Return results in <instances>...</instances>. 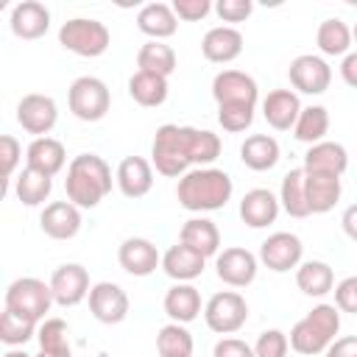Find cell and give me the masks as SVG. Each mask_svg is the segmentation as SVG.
Instances as JSON below:
<instances>
[{
    "label": "cell",
    "instance_id": "cell-1",
    "mask_svg": "<svg viewBox=\"0 0 357 357\" xmlns=\"http://www.w3.org/2000/svg\"><path fill=\"white\" fill-rule=\"evenodd\" d=\"M234 181L220 167H195L187 170L176 184V198L187 212H215L229 204Z\"/></svg>",
    "mask_w": 357,
    "mask_h": 357
},
{
    "label": "cell",
    "instance_id": "cell-2",
    "mask_svg": "<svg viewBox=\"0 0 357 357\" xmlns=\"http://www.w3.org/2000/svg\"><path fill=\"white\" fill-rule=\"evenodd\" d=\"M67 201L78 209H95L112 192V167L98 153H78L67 165Z\"/></svg>",
    "mask_w": 357,
    "mask_h": 357
},
{
    "label": "cell",
    "instance_id": "cell-3",
    "mask_svg": "<svg viewBox=\"0 0 357 357\" xmlns=\"http://www.w3.org/2000/svg\"><path fill=\"white\" fill-rule=\"evenodd\" d=\"M192 126L165 123L156 128L151 142V165L167 178H181L192 165Z\"/></svg>",
    "mask_w": 357,
    "mask_h": 357
},
{
    "label": "cell",
    "instance_id": "cell-4",
    "mask_svg": "<svg viewBox=\"0 0 357 357\" xmlns=\"http://www.w3.org/2000/svg\"><path fill=\"white\" fill-rule=\"evenodd\" d=\"M340 332V310L335 304H315L301 321L290 329V349L298 354H324L335 335Z\"/></svg>",
    "mask_w": 357,
    "mask_h": 357
},
{
    "label": "cell",
    "instance_id": "cell-5",
    "mask_svg": "<svg viewBox=\"0 0 357 357\" xmlns=\"http://www.w3.org/2000/svg\"><path fill=\"white\" fill-rule=\"evenodd\" d=\"M59 45L81 59H98L109 50L112 33L100 20L92 17H73L59 28Z\"/></svg>",
    "mask_w": 357,
    "mask_h": 357
},
{
    "label": "cell",
    "instance_id": "cell-6",
    "mask_svg": "<svg viewBox=\"0 0 357 357\" xmlns=\"http://www.w3.org/2000/svg\"><path fill=\"white\" fill-rule=\"evenodd\" d=\"M3 304H6V310H11V312H17V315L31 318V321L39 324L45 318V312H50V307L56 301H53L50 284H45L36 276H22V279H14L6 287Z\"/></svg>",
    "mask_w": 357,
    "mask_h": 357
},
{
    "label": "cell",
    "instance_id": "cell-7",
    "mask_svg": "<svg viewBox=\"0 0 357 357\" xmlns=\"http://www.w3.org/2000/svg\"><path fill=\"white\" fill-rule=\"evenodd\" d=\"M67 103H70V112L84 120V123H98L106 117L109 106H112V92L106 86V81L95 78V75H81L70 84V92H67Z\"/></svg>",
    "mask_w": 357,
    "mask_h": 357
},
{
    "label": "cell",
    "instance_id": "cell-8",
    "mask_svg": "<svg viewBox=\"0 0 357 357\" xmlns=\"http://www.w3.org/2000/svg\"><path fill=\"white\" fill-rule=\"evenodd\" d=\"M204 321L215 335H234L248 321V304L237 290H220L204 304Z\"/></svg>",
    "mask_w": 357,
    "mask_h": 357
},
{
    "label": "cell",
    "instance_id": "cell-9",
    "mask_svg": "<svg viewBox=\"0 0 357 357\" xmlns=\"http://www.w3.org/2000/svg\"><path fill=\"white\" fill-rule=\"evenodd\" d=\"M212 98L218 106H257L259 86L243 70H220L212 78Z\"/></svg>",
    "mask_w": 357,
    "mask_h": 357
},
{
    "label": "cell",
    "instance_id": "cell-10",
    "mask_svg": "<svg viewBox=\"0 0 357 357\" xmlns=\"http://www.w3.org/2000/svg\"><path fill=\"white\" fill-rule=\"evenodd\" d=\"M56 120H59V106L50 95L31 92V95H22V100L17 103V123L22 126L25 134H33V139L47 137Z\"/></svg>",
    "mask_w": 357,
    "mask_h": 357
},
{
    "label": "cell",
    "instance_id": "cell-11",
    "mask_svg": "<svg viewBox=\"0 0 357 357\" xmlns=\"http://www.w3.org/2000/svg\"><path fill=\"white\" fill-rule=\"evenodd\" d=\"M304 257V245L293 231H273L259 245V262L273 273H287L298 268Z\"/></svg>",
    "mask_w": 357,
    "mask_h": 357
},
{
    "label": "cell",
    "instance_id": "cell-12",
    "mask_svg": "<svg viewBox=\"0 0 357 357\" xmlns=\"http://www.w3.org/2000/svg\"><path fill=\"white\" fill-rule=\"evenodd\" d=\"M47 284H50L53 301H56L59 307H75V304H81L84 298H89V290H92L89 273H86V268L78 265V262H64V265H59V268L53 271V276H50Z\"/></svg>",
    "mask_w": 357,
    "mask_h": 357
},
{
    "label": "cell",
    "instance_id": "cell-13",
    "mask_svg": "<svg viewBox=\"0 0 357 357\" xmlns=\"http://www.w3.org/2000/svg\"><path fill=\"white\" fill-rule=\"evenodd\" d=\"M287 75H290L293 89L304 95H324L332 84V67L321 56H312V53L296 56L287 67Z\"/></svg>",
    "mask_w": 357,
    "mask_h": 357
},
{
    "label": "cell",
    "instance_id": "cell-14",
    "mask_svg": "<svg viewBox=\"0 0 357 357\" xmlns=\"http://www.w3.org/2000/svg\"><path fill=\"white\" fill-rule=\"evenodd\" d=\"M215 271H218V279L229 287H248L254 279H257V271H259V259L248 251V248H240V245H231V248H223L215 259Z\"/></svg>",
    "mask_w": 357,
    "mask_h": 357
},
{
    "label": "cell",
    "instance_id": "cell-15",
    "mask_svg": "<svg viewBox=\"0 0 357 357\" xmlns=\"http://www.w3.org/2000/svg\"><path fill=\"white\" fill-rule=\"evenodd\" d=\"M128 307H131L128 293L120 284H114V282L92 284V290H89V312H92L95 321L109 324V326L120 324V321H126Z\"/></svg>",
    "mask_w": 357,
    "mask_h": 357
},
{
    "label": "cell",
    "instance_id": "cell-16",
    "mask_svg": "<svg viewBox=\"0 0 357 357\" xmlns=\"http://www.w3.org/2000/svg\"><path fill=\"white\" fill-rule=\"evenodd\" d=\"M117 262L131 276H151L156 268H162L159 248L148 237H126L117 248Z\"/></svg>",
    "mask_w": 357,
    "mask_h": 357
},
{
    "label": "cell",
    "instance_id": "cell-17",
    "mask_svg": "<svg viewBox=\"0 0 357 357\" xmlns=\"http://www.w3.org/2000/svg\"><path fill=\"white\" fill-rule=\"evenodd\" d=\"M39 229L50 240H73L81 231V209L70 201H53L42 209Z\"/></svg>",
    "mask_w": 357,
    "mask_h": 357
},
{
    "label": "cell",
    "instance_id": "cell-18",
    "mask_svg": "<svg viewBox=\"0 0 357 357\" xmlns=\"http://www.w3.org/2000/svg\"><path fill=\"white\" fill-rule=\"evenodd\" d=\"M301 100L293 89H271L262 98V117L276 131H290L301 114Z\"/></svg>",
    "mask_w": 357,
    "mask_h": 357
},
{
    "label": "cell",
    "instance_id": "cell-19",
    "mask_svg": "<svg viewBox=\"0 0 357 357\" xmlns=\"http://www.w3.org/2000/svg\"><path fill=\"white\" fill-rule=\"evenodd\" d=\"M8 25H11V33L20 39H39L50 28V11L39 0H22L11 8Z\"/></svg>",
    "mask_w": 357,
    "mask_h": 357
},
{
    "label": "cell",
    "instance_id": "cell-20",
    "mask_svg": "<svg viewBox=\"0 0 357 357\" xmlns=\"http://www.w3.org/2000/svg\"><path fill=\"white\" fill-rule=\"evenodd\" d=\"M201 53L212 64H229L243 53V33L231 25H215L204 33Z\"/></svg>",
    "mask_w": 357,
    "mask_h": 357
},
{
    "label": "cell",
    "instance_id": "cell-21",
    "mask_svg": "<svg viewBox=\"0 0 357 357\" xmlns=\"http://www.w3.org/2000/svg\"><path fill=\"white\" fill-rule=\"evenodd\" d=\"M279 209H282L279 198H276L271 190H265V187L248 190V192L243 195V201H240V218H243V223L251 226V229H265V226L276 223Z\"/></svg>",
    "mask_w": 357,
    "mask_h": 357
},
{
    "label": "cell",
    "instance_id": "cell-22",
    "mask_svg": "<svg viewBox=\"0 0 357 357\" xmlns=\"http://www.w3.org/2000/svg\"><path fill=\"white\" fill-rule=\"evenodd\" d=\"M114 181L126 198H142L153 187V165L142 156H126L117 165Z\"/></svg>",
    "mask_w": 357,
    "mask_h": 357
},
{
    "label": "cell",
    "instance_id": "cell-23",
    "mask_svg": "<svg viewBox=\"0 0 357 357\" xmlns=\"http://www.w3.org/2000/svg\"><path fill=\"white\" fill-rule=\"evenodd\" d=\"M307 173H329V176H343L349 167V151L340 142L324 139L307 148L304 153V165Z\"/></svg>",
    "mask_w": 357,
    "mask_h": 357
},
{
    "label": "cell",
    "instance_id": "cell-24",
    "mask_svg": "<svg viewBox=\"0 0 357 357\" xmlns=\"http://www.w3.org/2000/svg\"><path fill=\"white\" fill-rule=\"evenodd\" d=\"M137 28L148 39L162 42V39H170L178 31V17H176L173 6H167V3H145L137 11Z\"/></svg>",
    "mask_w": 357,
    "mask_h": 357
},
{
    "label": "cell",
    "instance_id": "cell-25",
    "mask_svg": "<svg viewBox=\"0 0 357 357\" xmlns=\"http://www.w3.org/2000/svg\"><path fill=\"white\" fill-rule=\"evenodd\" d=\"M25 167H33V170H39V173H45V176H56V173H61L64 170V165H67V151H64V145L59 142V139H53V137H36V139H31V145L25 148Z\"/></svg>",
    "mask_w": 357,
    "mask_h": 357
},
{
    "label": "cell",
    "instance_id": "cell-26",
    "mask_svg": "<svg viewBox=\"0 0 357 357\" xmlns=\"http://www.w3.org/2000/svg\"><path fill=\"white\" fill-rule=\"evenodd\" d=\"M178 243H184L187 248H192L195 254L206 257H218L220 251V229L209 220V218H190L181 231H178Z\"/></svg>",
    "mask_w": 357,
    "mask_h": 357
},
{
    "label": "cell",
    "instance_id": "cell-27",
    "mask_svg": "<svg viewBox=\"0 0 357 357\" xmlns=\"http://www.w3.org/2000/svg\"><path fill=\"white\" fill-rule=\"evenodd\" d=\"M204 265H206V259L201 254H195L192 248H187L184 243H176V245H170L162 254V271L173 282H192V279H198L204 273Z\"/></svg>",
    "mask_w": 357,
    "mask_h": 357
},
{
    "label": "cell",
    "instance_id": "cell-28",
    "mask_svg": "<svg viewBox=\"0 0 357 357\" xmlns=\"http://www.w3.org/2000/svg\"><path fill=\"white\" fill-rule=\"evenodd\" d=\"M162 307H165V312L173 324H190L201 315V293L190 282H176L165 293Z\"/></svg>",
    "mask_w": 357,
    "mask_h": 357
},
{
    "label": "cell",
    "instance_id": "cell-29",
    "mask_svg": "<svg viewBox=\"0 0 357 357\" xmlns=\"http://www.w3.org/2000/svg\"><path fill=\"white\" fill-rule=\"evenodd\" d=\"M279 142L271 134H251L245 137V142L240 145V162L254 170V173H265L273 170L279 162Z\"/></svg>",
    "mask_w": 357,
    "mask_h": 357
},
{
    "label": "cell",
    "instance_id": "cell-30",
    "mask_svg": "<svg viewBox=\"0 0 357 357\" xmlns=\"http://www.w3.org/2000/svg\"><path fill=\"white\" fill-rule=\"evenodd\" d=\"M307 173V170H304ZM307 184V204L312 215H324L329 209H335V204L340 201L343 184L340 176H329V173H307L304 178Z\"/></svg>",
    "mask_w": 357,
    "mask_h": 357
},
{
    "label": "cell",
    "instance_id": "cell-31",
    "mask_svg": "<svg viewBox=\"0 0 357 357\" xmlns=\"http://www.w3.org/2000/svg\"><path fill=\"white\" fill-rule=\"evenodd\" d=\"M307 173L304 167H293L282 176V187H279V204L290 218H310V204H307V184H304Z\"/></svg>",
    "mask_w": 357,
    "mask_h": 357
},
{
    "label": "cell",
    "instance_id": "cell-32",
    "mask_svg": "<svg viewBox=\"0 0 357 357\" xmlns=\"http://www.w3.org/2000/svg\"><path fill=\"white\" fill-rule=\"evenodd\" d=\"M296 284L304 296L321 298L335 290V271H332V265H326L321 259H307L296 268Z\"/></svg>",
    "mask_w": 357,
    "mask_h": 357
},
{
    "label": "cell",
    "instance_id": "cell-33",
    "mask_svg": "<svg viewBox=\"0 0 357 357\" xmlns=\"http://www.w3.org/2000/svg\"><path fill=\"white\" fill-rule=\"evenodd\" d=\"M167 78L165 75H156V73H142L137 70L131 78H128V95L134 98V103L145 106V109H153V106H162L167 100Z\"/></svg>",
    "mask_w": 357,
    "mask_h": 357
},
{
    "label": "cell",
    "instance_id": "cell-34",
    "mask_svg": "<svg viewBox=\"0 0 357 357\" xmlns=\"http://www.w3.org/2000/svg\"><path fill=\"white\" fill-rule=\"evenodd\" d=\"M351 42H354L351 39V28L337 17L324 20L318 25V31H315V45H318V50L324 56H346Z\"/></svg>",
    "mask_w": 357,
    "mask_h": 357
},
{
    "label": "cell",
    "instance_id": "cell-35",
    "mask_svg": "<svg viewBox=\"0 0 357 357\" xmlns=\"http://www.w3.org/2000/svg\"><path fill=\"white\" fill-rule=\"evenodd\" d=\"M137 67L142 73H156V75H173L176 70V50L165 42H153L148 39L139 50H137Z\"/></svg>",
    "mask_w": 357,
    "mask_h": 357
},
{
    "label": "cell",
    "instance_id": "cell-36",
    "mask_svg": "<svg viewBox=\"0 0 357 357\" xmlns=\"http://www.w3.org/2000/svg\"><path fill=\"white\" fill-rule=\"evenodd\" d=\"M39 340V351L50 354V357H73V346H70V326L61 318H45L39 324L36 332Z\"/></svg>",
    "mask_w": 357,
    "mask_h": 357
},
{
    "label": "cell",
    "instance_id": "cell-37",
    "mask_svg": "<svg viewBox=\"0 0 357 357\" xmlns=\"http://www.w3.org/2000/svg\"><path fill=\"white\" fill-rule=\"evenodd\" d=\"M326 134H329V112L324 106H304L293 126V137L298 142L315 145V142H324Z\"/></svg>",
    "mask_w": 357,
    "mask_h": 357
},
{
    "label": "cell",
    "instance_id": "cell-38",
    "mask_svg": "<svg viewBox=\"0 0 357 357\" xmlns=\"http://www.w3.org/2000/svg\"><path fill=\"white\" fill-rule=\"evenodd\" d=\"M50 190H53V178L33 170V167H25L20 176H17V184H14V192L20 198V204L25 206H39L50 198Z\"/></svg>",
    "mask_w": 357,
    "mask_h": 357
},
{
    "label": "cell",
    "instance_id": "cell-39",
    "mask_svg": "<svg viewBox=\"0 0 357 357\" xmlns=\"http://www.w3.org/2000/svg\"><path fill=\"white\" fill-rule=\"evenodd\" d=\"M192 335L184 324H165L156 332L159 357H192Z\"/></svg>",
    "mask_w": 357,
    "mask_h": 357
},
{
    "label": "cell",
    "instance_id": "cell-40",
    "mask_svg": "<svg viewBox=\"0 0 357 357\" xmlns=\"http://www.w3.org/2000/svg\"><path fill=\"white\" fill-rule=\"evenodd\" d=\"M36 332H39L36 329V321L22 318V315H17V312H11V310L3 307V315H0V340L6 346H11V349L25 346L31 337H36Z\"/></svg>",
    "mask_w": 357,
    "mask_h": 357
},
{
    "label": "cell",
    "instance_id": "cell-41",
    "mask_svg": "<svg viewBox=\"0 0 357 357\" xmlns=\"http://www.w3.org/2000/svg\"><path fill=\"white\" fill-rule=\"evenodd\" d=\"M220 156V137L206 128H195L192 134V165L209 167Z\"/></svg>",
    "mask_w": 357,
    "mask_h": 357
},
{
    "label": "cell",
    "instance_id": "cell-42",
    "mask_svg": "<svg viewBox=\"0 0 357 357\" xmlns=\"http://www.w3.org/2000/svg\"><path fill=\"white\" fill-rule=\"evenodd\" d=\"M254 109H257V106H218V123L223 126V131L240 134V131L251 128V123H254Z\"/></svg>",
    "mask_w": 357,
    "mask_h": 357
},
{
    "label": "cell",
    "instance_id": "cell-43",
    "mask_svg": "<svg viewBox=\"0 0 357 357\" xmlns=\"http://www.w3.org/2000/svg\"><path fill=\"white\" fill-rule=\"evenodd\" d=\"M287 349H290V340L282 329H265L254 343L257 357H287Z\"/></svg>",
    "mask_w": 357,
    "mask_h": 357
},
{
    "label": "cell",
    "instance_id": "cell-44",
    "mask_svg": "<svg viewBox=\"0 0 357 357\" xmlns=\"http://www.w3.org/2000/svg\"><path fill=\"white\" fill-rule=\"evenodd\" d=\"M20 156H22V145L17 137L11 134H3L0 137V165H3V181H11L17 165H20Z\"/></svg>",
    "mask_w": 357,
    "mask_h": 357
},
{
    "label": "cell",
    "instance_id": "cell-45",
    "mask_svg": "<svg viewBox=\"0 0 357 357\" xmlns=\"http://www.w3.org/2000/svg\"><path fill=\"white\" fill-rule=\"evenodd\" d=\"M254 11V3L251 0H218L215 3V14L223 20V22H245Z\"/></svg>",
    "mask_w": 357,
    "mask_h": 357
},
{
    "label": "cell",
    "instance_id": "cell-46",
    "mask_svg": "<svg viewBox=\"0 0 357 357\" xmlns=\"http://www.w3.org/2000/svg\"><path fill=\"white\" fill-rule=\"evenodd\" d=\"M335 307L340 312L357 315V276H346L335 284Z\"/></svg>",
    "mask_w": 357,
    "mask_h": 357
},
{
    "label": "cell",
    "instance_id": "cell-47",
    "mask_svg": "<svg viewBox=\"0 0 357 357\" xmlns=\"http://www.w3.org/2000/svg\"><path fill=\"white\" fill-rule=\"evenodd\" d=\"M173 11L184 22H198L212 11V3L209 0H173Z\"/></svg>",
    "mask_w": 357,
    "mask_h": 357
},
{
    "label": "cell",
    "instance_id": "cell-48",
    "mask_svg": "<svg viewBox=\"0 0 357 357\" xmlns=\"http://www.w3.org/2000/svg\"><path fill=\"white\" fill-rule=\"evenodd\" d=\"M212 357H257L254 346H248L240 337H220L212 349Z\"/></svg>",
    "mask_w": 357,
    "mask_h": 357
},
{
    "label": "cell",
    "instance_id": "cell-49",
    "mask_svg": "<svg viewBox=\"0 0 357 357\" xmlns=\"http://www.w3.org/2000/svg\"><path fill=\"white\" fill-rule=\"evenodd\" d=\"M324 354H326V357H357V335L335 337Z\"/></svg>",
    "mask_w": 357,
    "mask_h": 357
},
{
    "label": "cell",
    "instance_id": "cell-50",
    "mask_svg": "<svg viewBox=\"0 0 357 357\" xmlns=\"http://www.w3.org/2000/svg\"><path fill=\"white\" fill-rule=\"evenodd\" d=\"M340 78L351 89H357V50H351V53L343 56V61H340Z\"/></svg>",
    "mask_w": 357,
    "mask_h": 357
},
{
    "label": "cell",
    "instance_id": "cell-51",
    "mask_svg": "<svg viewBox=\"0 0 357 357\" xmlns=\"http://www.w3.org/2000/svg\"><path fill=\"white\" fill-rule=\"evenodd\" d=\"M340 226H343L346 237L357 243V204L346 206V212H343V218H340Z\"/></svg>",
    "mask_w": 357,
    "mask_h": 357
},
{
    "label": "cell",
    "instance_id": "cell-52",
    "mask_svg": "<svg viewBox=\"0 0 357 357\" xmlns=\"http://www.w3.org/2000/svg\"><path fill=\"white\" fill-rule=\"evenodd\" d=\"M3 357H31V354H25L22 349H8V351H6Z\"/></svg>",
    "mask_w": 357,
    "mask_h": 357
},
{
    "label": "cell",
    "instance_id": "cell-53",
    "mask_svg": "<svg viewBox=\"0 0 357 357\" xmlns=\"http://www.w3.org/2000/svg\"><path fill=\"white\" fill-rule=\"evenodd\" d=\"M351 39L357 42V22H354V28H351Z\"/></svg>",
    "mask_w": 357,
    "mask_h": 357
},
{
    "label": "cell",
    "instance_id": "cell-54",
    "mask_svg": "<svg viewBox=\"0 0 357 357\" xmlns=\"http://www.w3.org/2000/svg\"><path fill=\"white\" fill-rule=\"evenodd\" d=\"M36 357H50V354H45V351H39V354H36Z\"/></svg>",
    "mask_w": 357,
    "mask_h": 357
}]
</instances>
